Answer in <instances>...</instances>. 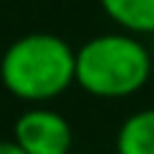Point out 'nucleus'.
<instances>
[{
  "mask_svg": "<svg viewBox=\"0 0 154 154\" xmlns=\"http://www.w3.org/2000/svg\"><path fill=\"white\" fill-rule=\"evenodd\" d=\"M0 81L24 103H49L76 84V49L54 32H27L3 51Z\"/></svg>",
  "mask_w": 154,
  "mask_h": 154,
  "instance_id": "nucleus-1",
  "label": "nucleus"
},
{
  "mask_svg": "<svg viewBox=\"0 0 154 154\" xmlns=\"http://www.w3.org/2000/svg\"><path fill=\"white\" fill-rule=\"evenodd\" d=\"M152 51L138 35L125 30L103 32L76 49V84L100 100H122L152 79Z\"/></svg>",
  "mask_w": 154,
  "mask_h": 154,
  "instance_id": "nucleus-2",
  "label": "nucleus"
},
{
  "mask_svg": "<svg viewBox=\"0 0 154 154\" xmlns=\"http://www.w3.org/2000/svg\"><path fill=\"white\" fill-rule=\"evenodd\" d=\"M0 154H27L22 146H16L14 141H0Z\"/></svg>",
  "mask_w": 154,
  "mask_h": 154,
  "instance_id": "nucleus-6",
  "label": "nucleus"
},
{
  "mask_svg": "<svg viewBox=\"0 0 154 154\" xmlns=\"http://www.w3.org/2000/svg\"><path fill=\"white\" fill-rule=\"evenodd\" d=\"M106 16L130 35H154V0H100Z\"/></svg>",
  "mask_w": 154,
  "mask_h": 154,
  "instance_id": "nucleus-4",
  "label": "nucleus"
},
{
  "mask_svg": "<svg viewBox=\"0 0 154 154\" xmlns=\"http://www.w3.org/2000/svg\"><path fill=\"white\" fill-rule=\"evenodd\" d=\"M116 154H154V108L130 114L116 130Z\"/></svg>",
  "mask_w": 154,
  "mask_h": 154,
  "instance_id": "nucleus-5",
  "label": "nucleus"
},
{
  "mask_svg": "<svg viewBox=\"0 0 154 154\" xmlns=\"http://www.w3.org/2000/svg\"><path fill=\"white\" fill-rule=\"evenodd\" d=\"M16 146L27 154H70L73 149V127L70 122L57 114L54 108H27L14 122V138Z\"/></svg>",
  "mask_w": 154,
  "mask_h": 154,
  "instance_id": "nucleus-3",
  "label": "nucleus"
}]
</instances>
